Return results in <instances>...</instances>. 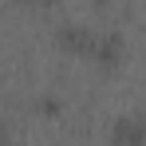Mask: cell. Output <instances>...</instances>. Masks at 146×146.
<instances>
[{"mask_svg":"<svg viewBox=\"0 0 146 146\" xmlns=\"http://www.w3.org/2000/svg\"><path fill=\"white\" fill-rule=\"evenodd\" d=\"M142 122L138 119H119V126H115V146H142Z\"/></svg>","mask_w":146,"mask_h":146,"instance_id":"1","label":"cell"},{"mask_svg":"<svg viewBox=\"0 0 146 146\" xmlns=\"http://www.w3.org/2000/svg\"><path fill=\"white\" fill-rule=\"evenodd\" d=\"M0 146H4V126H0Z\"/></svg>","mask_w":146,"mask_h":146,"instance_id":"2","label":"cell"}]
</instances>
